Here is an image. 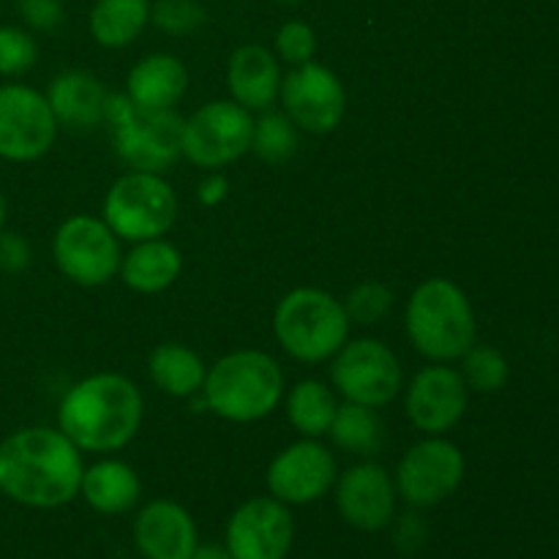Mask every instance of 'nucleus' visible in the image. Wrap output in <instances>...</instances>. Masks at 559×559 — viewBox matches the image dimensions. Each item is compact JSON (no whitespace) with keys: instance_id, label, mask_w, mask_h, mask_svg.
<instances>
[{"instance_id":"obj_4","label":"nucleus","mask_w":559,"mask_h":559,"mask_svg":"<svg viewBox=\"0 0 559 559\" xmlns=\"http://www.w3.org/2000/svg\"><path fill=\"white\" fill-rule=\"evenodd\" d=\"M404 328L413 347L431 364H453L475 344V311L451 278H426L409 295Z\"/></svg>"},{"instance_id":"obj_11","label":"nucleus","mask_w":559,"mask_h":559,"mask_svg":"<svg viewBox=\"0 0 559 559\" xmlns=\"http://www.w3.org/2000/svg\"><path fill=\"white\" fill-rule=\"evenodd\" d=\"M467 462L459 445L445 437H426L415 442L399 462L393 484L399 500L409 508H435L451 500L462 486Z\"/></svg>"},{"instance_id":"obj_33","label":"nucleus","mask_w":559,"mask_h":559,"mask_svg":"<svg viewBox=\"0 0 559 559\" xmlns=\"http://www.w3.org/2000/svg\"><path fill=\"white\" fill-rule=\"evenodd\" d=\"M276 52L278 58L287 60L289 66L309 63V60H314L317 52V33L311 31L309 22H284L276 33Z\"/></svg>"},{"instance_id":"obj_21","label":"nucleus","mask_w":559,"mask_h":559,"mask_svg":"<svg viewBox=\"0 0 559 559\" xmlns=\"http://www.w3.org/2000/svg\"><path fill=\"white\" fill-rule=\"evenodd\" d=\"M189 87V69L175 55L156 52L142 58L126 76V96L140 109H173Z\"/></svg>"},{"instance_id":"obj_5","label":"nucleus","mask_w":559,"mask_h":559,"mask_svg":"<svg viewBox=\"0 0 559 559\" xmlns=\"http://www.w3.org/2000/svg\"><path fill=\"white\" fill-rule=\"evenodd\" d=\"M273 336L298 364H322L349 342V317L325 289L298 287L278 300Z\"/></svg>"},{"instance_id":"obj_13","label":"nucleus","mask_w":559,"mask_h":559,"mask_svg":"<svg viewBox=\"0 0 559 559\" xmlns=\"http://www.w3.org/2000/svg\"><path fill=\"white\" fill-rule=\"evenodd\" d=\"M278 96L284 112L306 134H331L347 115V91L342 80L314 60L295 66L287 76H282Z\"/></svg>"},{"instance_id":"obj_39","label":"nucleus","mask_w":559,"mask_h":559,"mask_svg":"<svg viewBox=\"0 0 559 559\" xmlns=\"http://www.w3.org/2000/svg\"><path fill=\"white\" fill-rule=\"evenodd\" d=\"M5 211H9V207H5V197L3 191H0V229H5Z\"/></svg>"},{"instance_id":"obj_37","label":"nucleus","mask_w":559,"mask_h":559,"mask_svg":"<svg viewBox=\"0 0 559 559\" xmlns=\"http://www.w3.org/2000/svg\"><path fill=\"white\" fill-rule=\"evenodd\" d=\"M227 191H229L227 178H224L222 173H211L200 180V186H197V200H200L202 205L213 207L218 205V202H224Z\"/></svg>"},{"instance_id":"obj_6","label":"nucleus","mask_w":559,"mask_h":559,"mask_svg":"<svg viewBox=\"0 0 559 559\" xmlns=\"http://www.w3.org/2000/svg\"><path fill=\"white\" fill-rule=\"evenodd\" d=\"M104 120L112 126L118 158L136 173L164 175L183 156L180 153L183 118L173 109H156V112L140 109L126 93H109Z\"/></svg>"},{"instance_id":"obj_35","label":"nucleus","mask_w":559,"mask_h":559,"mask_svg":"<svg viewBox=\"0 0 559 559\" xmlns=\"http://www.w3.org/2000/svg\"><path fill=\"white\" fill-rule=\"evenodd\" d=\"M22 20L33 31H55L63 22V3L60 0H20Z\"/></svg>"},{"instance_id":"obj_22","label":"nucleus","mask_w":559,"mask_h":559,"mask_svg":"<svg viewBox=\"0 0 559 559\" xmlns=\"http://www.w3.org/2000/svg\"><path fill=\"white\" fill-rule=\"evenodd\" d=\"M180 271H183V257L178 246L164 238H153L134 243V249L123 254L118 276L134 293L158 295L178 282Z\"/></svg>"},{"instance_id":"obj_38","label":"nucleus","mask_w":559,"mask_h":559,"mask_svg":"<svg viewBox=\"0 0 559 559\" xmlns=\"http://www.w3.org/2000/svg\"><path fill=\"white\" fill-rule=\"evenodd\" d=\"M189 559H233L229 551L218 544H200Z\"/></svg>"},{"instance_id":"obj_32","label":"nucleus","mask_w":559,"mask_h":559,"mask_svg":"<svg viewBox=\"0 0 559 559\" xmlns=\"http://www.w3.org/2000/svg\"><path fill=\"white\" fill-rule=\"evenodd\" d=\"M391 309L393 293L380 282L358 284V287L349 289L347 300H344L349 322H358V325H377Z\"/></svg>"},{"instance_id":"obj_30","label":"nucleus","mask_w":559,"mask_h":559,"mask_svg":"<svg viewBox=\"0 0 559 559\" xmlns=\"http://www.w3.org/2000/svg\"><path fill=\"white\" fill-rule=\"evenodd\" d=\"M38 44L25 27L0 25V76H22L36 66Z\"/></svg>"},{"instance_id":"obj_26","label":"nucleus","mask_w":559,"mask_h":559,"mask_svg":"<svg viewBox=\"0 0 559 559\" xmlns=\"http://www.w3.org/2000/svg\"><path fill=\"white\" fill-rule=\"evenodd\" d=\"M338 402L328 385L320 380H300L295 382L293 391L287 393V418L298 435L309 440H320L331 431L333 418H336Z\"/></svg>"},{"instance_id":"obj_20","label":"nucleus","mask_w":559,"mask_h":559,"mask_svg":"<svg viewBox=\"0 0 559 559\" xmlns=\"http://www.w3.org/2000/svg\"><path fill=\"white\" fill-rule=\"evenodd\" d=\"M47 102L58 126L66 129H96L107 115V87L96 74L82 69L63 71L47 87Z\"/></svg>"},{"instance_id":"obj_8","label":"nucleus","mask_w":559,"mask_h":559,"mask_svg":"<svg viewBox=\"0 0 559 559\" xmlns=\"http://www.w3.org/2000/svg\"><path fill=\"white\" fill-rule=\"evenodd\" d=\"M254 115L233 98L207 102L183 120L180 153L194 167L218 169L238 162L251 151Z\"/></svg>"},{"instance_id":"obj_2","label":"nucleus","mask_w":559,"mask_h":559,"mask_svg":"<svg viewBox=\"0 0 559 559\" xmlns=\"http://www.w3.org/2000/svg\"><path fill=\"white\" fill-rule=\"evenodd\" d=\"M145 415L134 380L102 371L74 382L58 404V429L85 453H115L136 437Z\"/></svg>"},{"instance_id":"obj_40","label":"nucleus","mask_w":559,"mask_h":559,"mask_svg":"<svg viewBox=\"0 0 559 559\" xmlns=\"http://www.w3.org/2000/svg\"><path fill=\"white\" fill-rule=\"evenodd\" d=\"M273 3H300V0H273Z\"/></svg>"},{"instance_id":"obj_34","label":"nucleus","mask_w":559,"mask_h":559,"mask_svg":"<svg viewBox=\"0 0 559 559\" xmlns=\"http://www.w3.org/2000/svg\"><path fill=\"white\" fill-rule=\"evenodd\" d=\"M31 262H33V249L31 243H27L25 235L0 229V271L16 276V273L27 271Z\"/></svg>"},{"instance_id":"obj_7","label":"nucleus","mask_w":559,"mask_h":559,"mask_svg":"<svg viewBox=\"0 0 559 559\" xmlns=\"http://www.w3.org/2000/svg\"><path fill=\"white\" fill-rule=\"evenodd\" d=\"M104 224L129 243L164 238L178 218V194L156 173L120 175L104 197Z\"/></svg>"},{"instance_id":"obj_9","label":"nucleus","mask_w":559,"mask_h":559,"mask_svg":"<svg viewBox=\"0 0 559 559\" xmlns=\"http://www.w3.org/2000/svg\"><path fill=\"white\" fill-rule=\"evenodd\" d=\"M331 360V382L344 402L380 409L391 404L404 385L396 353L380 338L347 342Z\"/></svg>"},{"instance_id":"obj_25","label":"nucleus","mask_w":559,"mask_h":559,"mask_svg":"<svg viewBox=\"0 0 559 559\" xmlns=\"http://www.w3.org/2000/svg\"><path fill=\"white\" fill-rule=\"evenodd\" d=\"M151 22L147 0H96L91 9V36L107 49L129 47Z\"/></svg>"},{"instance_id":"obj_1","label":"nucleus","mask_w":559,"mask_h":559,"mask_svg":"<svg viewBox=\"0 0 559 559\" xmlns=\"http://www.w3.org/2000/svg\"><path fill=\"white\" fill-rule=\"evenodd\" d=\"M82 451L60 429L27 426L0 442V495L36 511H55L80 497Z\"/></svg>"},{"instance_id":"obj_15","label":"nucleus","mask_w":559,"mask_h":559,"mask_svg":"<svg viewBox=\"0 0 559 559\" xmlns=\"http://www.w3.org/2000/svg\"><path fill=\"white\" fill-rule=\"evenodd\" d=\"M336 478V456L322 442L304 437L267 464L265 484L284 506H311L333 489Z\"/></svg>"},{"instance_id":"obj_10","label":"nucleus","mask_w":559,"mask_h":559,"mask_svg":"<svg viewBox=\"0 0 559 559\" xmlns=\"http://www.w3.org/2000/svg\"><path fill=\"white\" fill-rule=\"evenodd\" d=\"M52 260L58 271L80 287H102L120 271V238L96 216H71L55 229Z\"/></svg>"},{"instance_id":"obj_14","label":"nucleus","mask_w":559,"mask_h":559,"mask_svg":"<svg viewBox=\"0 0 559 559\" xmlns=\"http://www.w3.org/2000/svg\"><path fill=\"white\" fill-rule=\"evenodd\" d=\"M293 540V511L276 497L246 500L235 508L224 530V549L233 559H287Z\"/></svg>"},{"instance_id":"obj_12","label":"nucleus","mask_w":559,"mask_h":559,"mask_svg":"<svg viewBox=\"0 0 559 559\" xmlns=\"http://www.w3.org/2000/svg\"><path fill=\"white\" fill-rule=\"evenodd\" d=\"M58 120L44 93L22 82L0 85V158L31 164L47 156L58 140Z\"/></svg>"},{"instance_id":"obj_24","label":"nucleus","mask_w":559,"mask_h":559,"mask_svg":"<svg viewBox=\"0 0 559 559\" xmlns=\"http://www.w3.org/2000/svg\"><path fill=\"white\" fill-rule=\"evenodd\" d=\"M153 385L173 399H189L202 393L205 385V364L191 347L178 342H164L147 358Z\"/></svg>"},{"instance_id":"obj_29","label":"nucleus","mask_w":559,"mask_h":559,"mask_svg":"<svg viewBox=\"0 0 559 559\" xmlns=\"http://www.w3.org/2000/svg\"><path fill=\"white\" fill-rule=\"evenodd\" d=\"M462 377L469 391L475 393H497L506 388L511 369H508L506 355L497 353L495 347H473L462 358Z\"/></svg>"},{"instance_id":"obj_28","label":"nucleus","mask_w":559,"mask_h":559,"mask_svg":"<svg viewBox=\"0 0 559 559\" xmlns=\"http://www.w3.org/2000/svg\"><path fill=\"white\" fill-rule=\"evenodd\" d=\"M300 129L289 120L287 112H273L265 109L262 118L254 120V136H251V151L265 164H287L298 153Z\"/></svg>"},{"instance_id":"obj_27","label":"nucleus","mask_w":559,"mask_h":559,"mask_svg":"<svg viewBox=\"0 0 559 559\" xmlns=\"http://www.w3.org/2000/svg\"><path fill=\"white\" fill-rule=\"evenodd\" d=\"M331 440L342 451L355 453V456H369L382 445V424L377 409L364 407V404L344 402L338 404L336 418L331 424Z\"/></svg>"},{"instance_id":"obj_31","label":"nucleus","mask_w":559,"mask_h":559,"mask_svg":"<svg viewBox=\"0 0 559 559\" xmlns=\"http://www.w3.org/2000/svg\"><path fill=\"white\" fill-rule=\"evenodd\" d=\"M205 9L197 0H156L151 5V22L169 36H189L205 25Z\"/></svg>"},{"instance_id":"obj_18","label":"nucleus","mask_w":559,"mask_h":559,"mask_svg":"<svg viewBox=\"0 0 559 559\" xmlns=\"http://www.w3.org/2000/svg\"><path fill=\"white\" fill-rule=\"evenodd\" d=\"M134 546L142 559H189L200 546V535L183 506L151 500L134 519Z\"/></svg>"},{"instance_id":"obj_36","label":"nucleus","mask_w":559,"mask_h":559,"mask_svg":"<svg viewBox=\"0 0 559 559\" xmlns=\"http://www.w3.org/2000/svg\"><path fill=\"white\" fill-rule=\"evenodd\" d=\"M393 540H396V546L404 551V555L418 551L426 540L424 519H420L418 513H407V516L399 519L396 527H393Z\"/></svg>"},{"instance_id":"obj_16","label":"nucleus","mask_w":559,"mask_h":559,"mask_svg":"<svg viewBox=\"0 0 559 559\" xmlns=\"http://www.w3.org/2000/svg\"><path fill=\"white\" fill-rule=\"evenodd\" d=\"M469 404V388L462 371L435 364L413 377L404 399L409 424L426 437H442L459 426Z\"/></svg>"},{"instance_id":"obj_3","label":"nucleus","mask_w":559,"mask_h":559,"mask_svg":"<svg viewBox=\"0 0 559 559\" xmlns=\"http://www.w3.org/2000/svg\"><path fill=\"white\" fill-rule=\"evenodd\" d=\"M202 399L229 424H257L284 399V371L262 349H235L207 369Z\"/></svg>"},{"instance_id":"obj_23","label":"nucleus","mask_w":559,"mask_h":559,"mask_svg":"<svg viewBox=\"0 0 559 559\" xmlns=\"http://www.w3.org/2000/svg\"><path fill=\"white\" fill-rule=\"evenodd\" d=\"M80 495L87 506L104 516H120L136 508L142 497L140 475L120 459H102L82 473Z\"/></svg>"},{"instance_id":"obj_19","label":"nucleus","mask_w":559,"mask_h":559,"mask_svg":"<svg viewBox=\"0 0 559 559\" xmlns=\"http://www.w3.org/2000/svg\"><path fill=\"white\" fill-rule=\"evenodd\" d=\"M282 66L262 44H246L233 52L227 63V91L235 104L249 112H265L276 104L282 91Z\"/></svg>"},{"instance_id":"obj_17","label":"nucleus","mask_w":559,"mask_h":559,"mask_svg":"<svg viewBox=\"0 0 559 559\" xmlns=\"http://www.w3.org/2000/svg\"><path fill=\"white\" fill-rule=\"evenodd\" d=\"M338 516L360 533H380L396 519V484L382 464L364 462L344 469L333 484Z\"/></svg>"}]
</instances>
